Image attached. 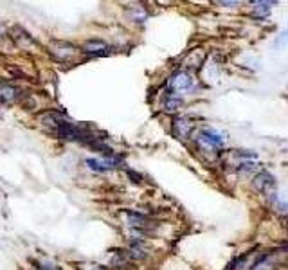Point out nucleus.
<instances>
[{
    "label": "nucleus",
    "mask_w": 288,
    "mask_h": 270,
    "mask_svg": "<svg viewBox=\"0 0 288 270\" xmlns=\"http://www.w3.org/2000/svg\"><path fill=\"white\" fill-rule=\"evenodd\" d=\"M252 186H254V189H256L258 193L274 198L276 186L278 184H276L274 175H270L268 171H260V173L254 176V180H252Z\"/></svg>",
    "instance_id": "f257e3e1"
},
{
    "label": "nucleus",
    "mask_w": 288,
    "mask_h": 270,
    "mask_svg": "<svg viewBox=\"0 0 288 270\" xmlns=\"http://www.w3.org/2000/svg\"><path fill=\"white\" fill-rule=\"evenodd\" d=\"M196 142L200 144L204 150H218L224 146L225 137L220 134V132L212 130V128H206V130H202L198 134Z\"/></svg>",
    "instance_id": "f03ea898"
},
{
    "label": "nucleus",
    "mask_w": 288,
    "mask_h": 270,
    "mask_svg": "<svg viewBox=\"0 0 288 270\" xmlns=\"http://www.w3.org/2000/svg\"><path fill=\"white\" fill-rule=\"evenodd\" d=\"M50 52L56 56V60H60V62H68V60H72L74 56H76V47L70 44H67V42H52L50 44Z\"/></svg>",
    "instance_id": "7ed1b4c3"
},
{
    "label": "nucleus",
    "mask_w": 288,
    "mask_h": 270,
    "mask_svg": "<svg viewBox=\"0 0 288 270\" xmlns=\"http://www.w3.org/2000/svg\"><path fill=\"white\" fill-rule=\"evenodd\" d=\"M193 86V80L189 78L188 72H175L170 80V92L175 94V92H186Z\"/></svg>",
    "instance_id": "20e7f679"
},
{
    "label": "nucleus",
    "mask_w": 288,
    "mask_h": 270,
    "mask_svg": "<svg viewBox=\"0 0 288 270\" xmlns=\"http://www.w3.org/2000/svg\"><path fill=\"white\" fill-rule=\"evenodd\" d=\"M56 130H58V135L63 140H76V139H83V137H86V134L80 132L76 126L70 124V122H67V121H63Z\"/></svg>",
    "instance_id": "39448f33"
},
{
    "label": "nucleus",
    "mask_w": 288,
    "mask_h": 270,
    "mask_svg": "<svg viewBox=\"0 0 288 270\" xmlns=\"http://www.w3.org/2000/svg\"><path fill=\"white\" fill-rule=\"evenodd\" d=\"M83 52L88 56H104L110 52V47L103 40H88L83 44Z\"/></svg>",
    "instance_id": "423d86ee"
},
{
    "label": "nucleus",
    "mask_w": 288,
    "mask_h": 270,
    "mask_svg": "<svg viewBox=\"0 0 288 270\" xmlns=\"http://www.w3.org/2000/svg\"><path fill=\"white\" fill-rule=\"evenodd\" d=\"M191 130H193V124L188 121V119H175V122H173V134L178 137V139H188L189 134H191Z\"/></svg>",
    "instance_id": "0eeeda50"
},
{
    "label": "nucleus",
    "mask_w": 288,
    "mask_h": 270,
    "mask_svg": "<svg viewBox=\"0 0 288 270\" xmlns=\"http://www.w3.org/2000/svg\"><path fill=\"white\" fill-rule=\"evenodd\" d=\"M122 218H126V224L132 225V227H144L150 222L144 214H139V212L134 211H124L122 212Z\"/></svg>",
    "instance_id": "6e6552de"
},
{
    "label": "nucleus",
    "mask_w": 288,
    "mask_h": 270,
    "mask_svg": "<svg viewBox=\"0 0 288 270\" xmlns=\"http://www.w3.org/2000/svg\"><path fill=\"white\" fill-rule=\"evenodd\" d=\"M85 164H86V168H88V170L98 171V173H104V171L112 170V168L108 166V162L104 160V158H103V160H99V158H86Z\"/></svg>",
    "instance_id": "1a4fd4ad"
},
{
    "label": "nucleus",
    "mask_w": 288,
    "mask_h": 270,
    "mask_svg": "<svg viewBox=\"0 0 288 270\" xmlns=\"http://www.w3.org/2000/svg\"><path fill=\"white\" fill-rule=\"evenodd\" d=\"M18 90L11 85H2L0 86V101H4V103H11L14 98H16Z\"/></svg>",
    "instance_id": "9d476101"
},
{
    "label": "nucleus",
    "mask_w": 288,
    "mask_h": 270,
    "mask_svg": "<svg viewBox=\"0 0 288 270\" xmlns=\"http://www.w3.org/2000/svg\"><path fill=\"white\" fill-rule=\"evenodd\" d=\"M40 121L44 122V124H49V126H54V128H58V126L63 122V119L60 114L49 112V114H44V116L40 117Z\"/></svg>",
    "instance_id": "9b49d317"
},
{
    "label": "nucleus",
    "mask_w": 288,
    "mask_h": 270,
    "mask_svg": "<svg viewBox=\"0 0 288 270\" xmlns=\"http://www.w3.org/2000/svg\"><path fill=\"white\" fill-rule=\"evenodd\" d=\"M130 258H128V254L126 252H116V256L112 258V265L116 266V268H124V266L130 265Z\"/></svg>",
    "instance_id": "f8f14e48"
},
{
    "label": "nucleus",
    "mask_w": 288,
    "mask_h": 270,
    "mask_svg": "<svg viewBox=\"0 0 288 270\" xmlns=\"http://www.w3.org/2000/svg\"><path fill=\"white\" fill-rule=\"evenodd\" d=\"M252 6H254V14L265 16L270 13V6H274V2H252Z\"/></svg>",
    "instance_id": "ddd939ff"
},
{
    "label": "nucleus",
    "mask_w": 288,
    "mask_h": 270,
    "mask_svg": "<svg viewBox=\"0 0 288 270\" xmlns=\"http://www.w3.org/2000/svg\"><path fill=\"white\" fill-rule=\"evenodd\" d=\"M180 104H182V99L176 98L175 94H171V92H170V96H168V99H166V104H164L168 112H173V110H176Z\"/></svg>",
    "instance_id": "4468645a"
},
{
    "label": "nucleus",
    "mask_w": 288,
    "mask_h": 270,
    "mask_svg": "<svg viewBox=\"0 0 288 270\" xmlns=\"http://www.w3.org/2000/svg\"><path fill=\"white\" fill-rule=\"evenodd\" d=\"M284 45H288V29L279 32L278 38H276V47H284Z\"/></svg>",
    "instance_id": "2eb2a0df"
},
{
    "label": "nucleus",
    "mask_w": 288,
    "mask_h": 270,
    "mask_svg": "<svg viewBox=\"0 0 288 270\" xmlns=\"http://www.w3.org/2000/svg\"><path fill=\"white\" fill-rule=\"evenodd\" d=\"M254 168H256V164H252V162H242V164H240L238 166V171H252L254 170Z\"/></svg>",
    "instance_id": "dca6fc26"
},
{
    "label": "nucleus",
    "mask_w": 288,
    "mask_h": 270,
    "mask_svg": "<svg viewBox=\"0 0 288 270\" xmlns=\"http://www.w3.org/2000/svg\"><path fill=\"white\" fill-rule=\"evenodd\" d=\"M281 224H283V227L288 230V216H283V218H281Z\"/></svg>",
    "instance_id": "f3484780"
},
{
    "label": "nucleus",
    "mask_w": 288,
    "mask_h": 270,
    "mask_svg": "<svg viewBox=\"0 0 288 270\" xmlns=\"http://www.w3.org/2000/svg\"><path fill=\"white\" fill-rule=\"evenodd\" d=\"M0 31H2V27H0Z\"/></svg>",
    "instance_id": "a211bd4d"
}]
</instances>
